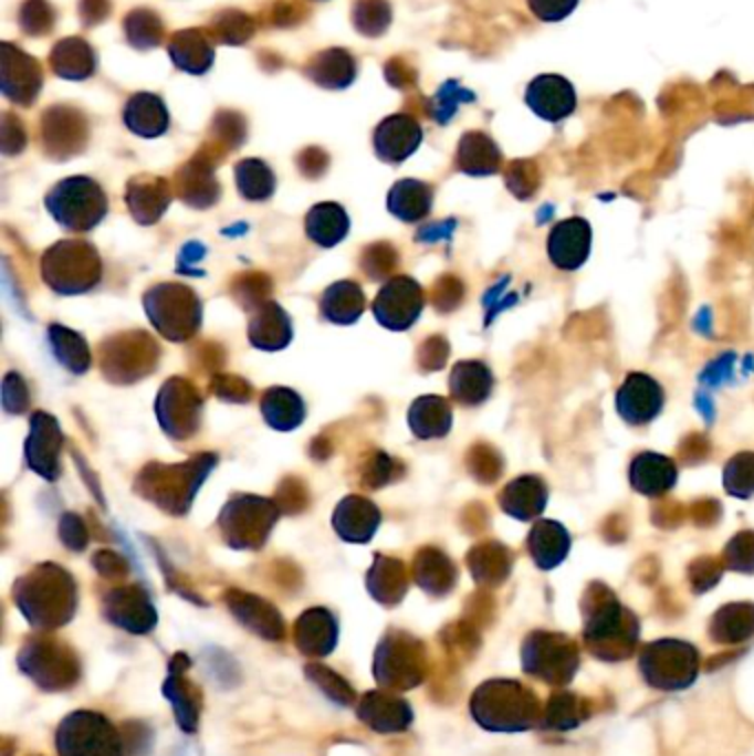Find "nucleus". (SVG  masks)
Instances as JSON below:
<instances>
[{
    "label": "nucleus",
    "instance_id": "nucleus-1",
    "mask_svg": "<svg viewBox=\"0 0 754 756\" xmlns=\"http://www.w3.org/2000/svg\"><path fill=\"white\" fill-rule=\"evenodd\" d=\"M15 603L31 626L57 628L75 612V581L64 568L42 564L18 579Z\"/></svg>",
    "mask_w": 754,
    "mask_h": 756
},
{
    "label": "nucleus",
    "instance_id": "nucleus-2",
    "mask_svg": "<svg viewBox=\"0 0 754 756\" xmlns=\"http://www.w3.org/2000/svg\"><path fill=\"white\" fill-rule=\"evenodd\" d=\"M44 203L53 219L73 232L91 230L108 210L104 190L88 177L62 179L49 190Z\"/></svg>",
    "mask_w": 754,
    "mask_h": 756
},
{
    "label": "nucleus",
    "instance_id": "nucleus-3",
    "mask_svg": "<svg viewBox=\"0 0 754 756\" xmlns=\"http://www.w3.org/2000/svg\"><path fill=\"white\" fill-rule=\"evenodd\" d=\"M100 272L102 265L95 248L82 239L60 241L42 259V276L60 294L91 290L100 281Z\"/></svg>",
    "mask_w": 754,
    "mask_h": 756
},
{
    "label": "nucleus",
    "instance_id": "nucleus-4",
    "mask_svg": "<svg viewBox=\"0 0 754 756\" xmlns=\"http://www.w3.org/2000/svg\"><path fill=\"white\" fill-rule=\"evenodd\" d=\"M144 305L153 325L170 340H186L199 327L201 303L186 285L161 283L146 292Z\"/></svg>",
    "mask_w": 754,
    "mask_h": 756
},
{
    "label": "nucleus",
    "instance_id": "nucleus-5",
    "mask_svg": "<svg viewBox=\"0 0 754 756\" xmlns=\"http://www.w3.org/2000/svg\"><path fill=\"white\" fill-rule=\"evenodd\" d=\"M60 756H124V741L117 729L97 712L69 714L55 734Z\"/></svg>",
    "mask_w": 754,
    "mask_h": 756
},
{
    "label": "nucleus",
    "instance_id": "nucleus-6",
    "mask_svg": "<svg viewBox=\"0 0 754 756\" xmlns=\"http://www.w3.org/2000/svg\"><path fill=\"white\" fill-rule=\"evenodd\" d=\"M274 519L276 508L270 500L256 495H237L223 506L219 526L226 542L234 548H256L268 537Z\"/></svg>",
    "mask_w": 754,
    "mask_h": 756
},
{
    "label": "nucleus",
    "instance_id": "nucleus-7",
    "mask_svg": "<svg viewBox=\"0 0 754 756\" xmlns=\"http://www.w3.org/2000/svg\"><path fill=\"white\" fill-rule=\"evenodd\" d=\"M210 466L212 458H197L188 464H161L157 469H148L139 477L144 484L142 491L170 513H181L179 502L186 506L190 504V497L199 486L197 482L206 477Z\"/></svg>",
    "mask_w": 754,
    "mask_h": 756
},
{
    "label": "nucleus",
    "instance_id": "nucleus-8",
    "mask_svg": "<svg viewBox=\"0 0 754 756\" xmlns=\"http://www.w3.org/2000/svg\"><path fill=\"white\" fill-rule=\"evenodd\" d=\"M420 643L405 634L391 632L387 634L376 650L374 657V674L380 685L394 690H409L422 679L420 665Z\"/></svg>",
    "mask_w": 754,
    "mask_h": 756
},
{
    "label": "nucleus",
    "instance_id": "nucleus-9",
    "mask_svg": "<svg viewBox=\"0 0 754 756\" xmlns=\"http://www.w3.org/2000/svg\"><path fill=\"white\" fill-rule=\"evenodd\" d=\"M20 668L44 690H62L77 679V663L71 650L55 641H31L22 648Z\"/></svg>",
    "mask_w": 754,
    "mask_h": 756
},
{
    "label": "nucleus",
    "instance_id": "nucleus-10",
    "mask_svg": "<svg viewBox=\"0 0 754 756\" xmlns=\"http://www.w3.org/2000/svg\"><path fill=\"white\" fill-rule=\"evenodd\" d=\"M201 398L181 378H170L157 396V420L172 438H188L199 427Z\"/></svg>",
    "mask_w": 754,
    "mask_h": 756
},
{
    "label": "nucleus",
    "instance_id": "nucleus-11",
    "mask_svg": "<svg viewBox=\"0 0 754 756\" xmlns=\"http://www.w3.org/2000/svg\"><path fill=\"white\" fill-rule=\"evenodd\" d=\"M422 305V287L409 276H396L380 287L371 309L380 325L389 329H407L420 316Z\"/></svg>",
    "mask_w": 754,
    "mask_h": 756
},
{
    "label": "nucleus",
    "instance_id": "nucleus-12",
    "mask_svg": "<svg viewBox=\"0 0 754 756\" xmlns=\"http://www.w3.org/2000/svg\"><path fill=\"white\" fill-rule=\"evenodd\" d=\"M0 88L2 93L20 104L31 106L42 88V69L40 62L27 55L22 49L11 42H2L0 46Z\"/></svg>",
    "mask_w": 754,
    "mask_h": 756
},
{
    "label": "nucleus",
    "instance_id": "nucleus-13",
    "mask_svg": "<svg viewBox=\"0 0 754 756\" xmlns=\"http://www.w3.org/2000/svg\"><path fill=\"white\" fill-rule=\"evenodd\" d=\"M524 102L537 117L555 124L577 108V93L564 75L542 73L528 82Z\"/></svg>",
    "mask_w": 754,
    "mask_h": 756
},
{
    "label": "nucleus",
    "instance_id": "nucleus-14",
    "mask_svg": "<svg viewBox=\"0 0 754 756\" xmlns=\"http://www.w3.org/2000/svg\"><path fill=\"white\" fill-rule=\"evenodd\" d=\"M88 137L84 115L71 106H51L42 115V144L49 155L64 159L82 150Z\"/></svg>",
    "mask_w": 754,
    "mask_h": 756
},
{
    "label": "nucleus",
    "instance_id": "nucleus-15",
    "mask_svg": "<svg viewBox=\"0 0 754 756\" xmlns=\"http://www.w3.org/2000/svg\"><path fill=\"white\" fill-rule=\"evenodd\" d=\"M104 615L115 626L135 634L153 630L157 621V612L139 586H126L108 592L104 599Z\"/></svg>",
    "mask_w": 754,
    "mask_h": 756
},
{
    "label": "nucleus",
    "instance_id": "nucleus-16",
    "mask_svg": "<svg viewBox=\"0 0 754 756\" xmlns=\"http://www.w3.org/2000/svg\"><path fill=\"white\" fill-rule=\"evenodd\" d=\"M420 139H422V128L407 113H396V115L385 117L374 130L376 155L389 164H398L407 159L420 146Z\"/></svg>",
    "mask_w": 754,
    "mask_h": 756
},
{
    "label": "nucleus",
    "instance_id": "nucleus-17",
    "mask_svg": "<svg viewBox=\"0 0 754 756\" xmlns=\"http://www.w3.org/2000/svg\"><path fill=\"white\" fill-rule=\"evenodd\" d=\"M60 447H62V433L57 429V422L49 413L38 411L31 418V433L27 438L29 466L42 477L55 480L60 473V460H57Z\"/></svg>",
    "mask_w": 754,
    "mask_h": 756
},
{
    "label": "nucleus",
    "instance_id": "nucleus-18",
    "mask_svg": "<svg viewBox=\"0 0 754 756\" xmlns=\"http://www.w3.org/2000/svg\"><path fill=\"white\" fill-rule=\"evenodd\" d=\"M663 405L661 387L643 374H630L617 391V411L630 424H643L652 420Z\"/></svg>",
    "mask_w": 754,
    "mask_h": 756
},
{
    "label": "nucleus",
    "instance_id": "nucleus-19",
    "mask_svg": "<svg viewBox=\"0 0 754 756\" xmlns=\"http://www.w3.org/2000/svg\"><path fill=\"white\" fill-rule=\"evenodd\" d=\"M590 250V225L575 217L559 221L548 237V256L559 270L579 267Z\"/></svg>",
    "mask_w": 754,
    "mask_h": 756
},
{
    "label": "nucleus",
    "instance_id": "nucleus-20",
    "mask_svg": "<svg viewBox=\"0 0 754 756\" xmlns=\"http://www.w3.org/2000/svg\"><path fill=\"white\" fill-rule=\"evenodd\" d=\"M168 53L177 69L192 75L206 73L214 60L212 38L203 29L177 31L168 42Z\"/></svg>",
    "mask_w": 754,
    "mask_h": 756
},
{
    "label": "nucleus",
    "instance_id": "nucleus-21",
    "mask_svg": "<svg viewBox=\"0 0 754 756\" xmlns=\"http://www.w3.org/2000/svg\"><path fill=\"white\" fill-rule=\"evenodd\" d=\"M332 522H334V531L343 539L367 542L380 522V513L376 504H371L369 500L360 495H349L334 508Z\"/></svg>",
    "mask_w": 754,
    "mask_h": 756
},
{
    "label": "nucleus",
    "instance_id": "nucleus-22",
    "mask_svg": "<svg viewBox=\"0 0 754 756\" xmlns=\"http://www.w3.org/2000/svg\"><path fill=\"white\" fill-rule=\"evenodd\" d=\"M170 201V188L166 179L139 175L128 181L126 203L139 223L157 221Z\"/></svg>",
    "mask_w": 754,
    "mask_h": 756
},
{
    "label": "nucleus",
    "instance_id": "nucleus-23",
    "mask_svg": "<svg viewBox=\"0 0 754 756\" xmlns=\"http://www.w3.org/2000/svg\"><path fill=\"white\" fill-rule=\"evenodd\" d=\"M294 634H296V645L301 652L323 657V654H329L332 648L336 645L338 626H336V619L325 608H310L296 619Z\"/></svg>",
    "mask_w": 754,
    "mask_h": 756
},
{
    "label": "nucleus",
    "instance_id": "nucleus-24",
    "mask_svg": "<svg viewBox=\"0 0 754 756\" xmlns=\"http://www.w3.org/2000/svg\"><path fill=\"white\" fill-rule=\"evenodd\" d=\"M500 148L498 144L482 130H469L460 137L458 150H455V166L458 170L473 175V177H484L493 175L500 168Z\"/></svg>",
    "mask_w": 754,
    "mask_h": 756
},
{
    "label": "nucleus",
    "instance_id": "nucleus-25",
    "mask_svg": "<svg viewBox=\"0 0 754 756\" xmlns=\"http://www.w3.org/2000/svg\"><path fill=\"white\" fill-rule=\"evenodd\" d=\"M358 716L378 732H400L411 723V707L385 692H367L358 705Z\"/></svg>",
    "mask_w": 754,
    "mask_h": 756
},
{
    "label": "nucleus",
    "instance_id": "nucleus-26",
    "mask_svg": "<svg viewBox=\"0 0 754 756\" xmlns=\"http://www.w3.org/2000/svg\"><path fill=\"white\" fill-rule=\"evenodd\" d=\"M228 606L237 615V619L254 630L263 639H281L283 634V621L279 612L263 601L261 597L245 595V592H230L228 595Z\"/></svg>",
    "mask_w": 754,
    "mask_h": 756
},
{
    "label": "nucleus",
    "instance_id": "nucleus-27",
    "mask_svg": "<svg viewBox=\"0 0 754 756\" xmlns=\"http://www.w3.org/2000/svg\"><path fill=\"white\" fill-rule=\"evenodd\" d=\"M124 124L142 137H159L168 128V111L155 93H135L124 106Z\"/></svg>",
    "mask_w": 754,
    "mask_h": 756
},
{
    "label": "nucleus",
    "instance_id": "nucleus-28",
    "mask_svg": "<svg viewBox=\"0 0 754 756\" xmlns=\"http://www.w3.org/2000/svg\"><path fill=\"white\" fill-rule=\"evenodd\" d=\"M303 71L323 88H345L356 77V60L345 49H325L312 55Z\"/></svg>",
    "mask_w": 754,
    "mask_h": 756
},
{
    "label": "nucleus",
    "instance_id": "nucleus-29",
    "mask_svg": "<svg viewBox=\"0 0 754 756\" xmlns=\"http://www.w3.org/2000/svg\"><path fill=\"white\" fill-rule=\"evenodd\" d=\"M51 69L55 75L64 80H86L95 71V53L91 44L82 38H64L60 40L49 55Z\"/></svg>",
    "mask_w": 754,
    "mask_h": 756
},
{
    "label": "nucleus",
    "instance_id": "nucleus-30",
    "mask_svg": "<svg viewBox=\"0 0 754 756\" xmlns=\"http://www.w3.org/2000/svg\"><path fill=\"white\" fill-rule=\"evenodd\" d=\"M248 336L259 349H281L292 336L290 318L276 303H265L252 314Z\"/></svg>",
    "mask_w": 754,
    "mask_h": 756
},
{
    "label": "nucleus",
    "instance_id": "nucleus-31",
    "mask_svg": "<svg viewBox=\"0 0 754 756\" xmlns=\"http://www.w3.org/2000/svg\"><path fill=\"white\" fill-rule=\"evenodd\" d=\"M179 195L192 206H208L214 203L219 195V186L212 177V161L206 157L190 159L177 175Z\"/></svg>",
    "mask_w": 754,
    "mask_h": 756
},
{
    "label": "nucleus",
    "instance_id": "nucleus-32",
    "mask_svg": "<svg viewBox=\"0 0 754 756\" xmlns=\"http://www.w3.org/2000/svg\"><path fill=\"white\" fill-rule=\"evenodd\" d=\"M433 190L429 183L418 179H400L387 195V208L402 221H418L431 208Z\"/></svg>",
    "mask_w": 754,
    "mask_h": 756
},
{
    "label": "nucleus",
    "instance_id": "nucleus-33",
    "mask_svg": "<svg viewBox=\"0 0 754 756\" xmlns=\"http://www.w3.org/2000/svg\"><path fill=\"white\" fill-rule=\"evenodd\" d=\"M674 464L657 453H641L630 466L632 486L646 495H657L674 484Z\"/></svg>",
    "mask_w": 754,
    "mask_h": 756
},
{
    "label": "nucleus",
    "instance_id": "nucleus-34",
    "mask_svg": "<svg viewBox=\"0 0 754 756\" xmlns=\"http://www.w3.org/2000/svg\"><path fill=\"white\" fill-rule=\"evenodd\" d=\"M347 228H349V219L338 203H329V201L318 203L305 217L307 237L323 248L338 243L347 234Z\"/></svg>",
    "mask_w": 754,
    "mask_h": 756
},
{
    "label": "nucleus",
    "instance_id": "nucleus-35",
    "mask_svg": "<svg viewBox=\"0 0 754 756\" xmlns=\"http://www.w3.org/2000/svg\"><path fill=\"white\" fill-rule=\"evenodd\" d=\"M365 307L363 290L352 281H338L329 285L321 298V309L327 321L338 325L354 323Z\"/></svg>",
    "mask_w": 754,
    "mask_h": 756
},
{
    "label": "nucleus",
    "instance_id": "nucleus-36",
    "mask_svg": "<svg viewBox=\"0 0 754 756\" xmlns=\"http://www.w3.org/2000/svg\"><path fill=\"white\" fill-rule=\"evenodd\" d=\"M409 427L418 438H440L451 427L449 402L440 396H422L409 409Z\"/></svg>",
    "mask_w": 754,
    "mask_h": 756
},
{
    "label": "nucleus",
    "instance_id": "nucleus-37",
    "mask_svg": "<svg viewBox=\"0 0 754 756\" xmlns=\"http://www.w3.org/2000/svg\"><path fill=\"white\" fill-rule=\"evenodd\" d=\"M367 588L380 603H398L407 590V570L398 559L378 555L367 575Z\"/></svg>",
    "mask_w": 754,
    "mask_h": 756
},
{
    "label": "nucleus",
    "instance_id": "nucleus-38",
    "mask_svg": "<svg viewBox=\"0 0 754 756\" xmlns=\"http://www.w3.org/2000/svg\"><path fill=\"white\" fill-rule=\"evenodd\" d=\"M261 411H263L265 422L279 431L294 429L296 424L303 422V416H305L303 400L292 389H285V387L268 389L261 400Z\"/></svg>",
    "mask_w": 754,
    "mask_h": 756
},
{
    "label": "nucleus",
    "instance_id": "nucleus-39",
    "mask_svg": "<svg viewBox=\"0 0 754 756\" xmlns=\"http://www.w3.org/2000/svg\"><path fill=\"white\" fill-rule=\"evenodd\" d=\"M502 508L520 519H531L542 513L546 491L537 477H517L502 491Z\"/></svg>",
    "mask_w": 754,
    "mask_h": 756
},
{
    "label": "nucleus",
    "instance_id": "nucleus-40",
    "mask_svg": "<svg viewBox=\"0 0 754 756\" xmlns=\"http://www.w3.org/2000/svg\"><path fill=\"white\" fill-rule=\"evenodd\" d=\"M491 371L482 363H458L451 371V393L462 405H478L491 391Z\"/></svg>",
    "mask_w": 754,
    "mask_h": 756
},
{
    "label": "nucleus",
    "instance_id": "nucleus-41",
    "mask_svg": "<svg viewBox=\"0 0 754 756\" xmlns=\"http://www.w3.org/2000/svg\"><path fill=\"white\" fill-rule=\"evenodd\" d=\"M49 338H51V351L73 374H82L91 365V351L84 343V338L62 325H51L49 327Z\"/></svg>",
    "mask_w": 754,
    "mask_h": 756
},
{
    "label": "nucleus",
    "instance_id": "nucleus-42",
    "mask_svg": "<svg viewBox=\"0 0 754 756\" xmlns=\"http://www.w3.org/2000/svg\"><path fill=\"white\" fill-rule=\"evenodd\" d=\"M237 188L250 201H263L274 190V172L261 159H243L234 166Z\"/></svg>",
    "mask_w": 754,
    "mask_h": 756
},
{
    "label": "nucleus",
    "instance_id": "nucleus-43",
    "mask_svg": "<svg viewBox=\"0 0 754 756\" xmlns=\"http://www.w3.org/2000/svg\"><path fill=\"white\" fill-rule=\"evenodd\" d=\"M528 544H531V550H533V557L537 559V564L548 568L564 557V553L568 548V535L555 522H540V524H535Z\"/></svg>",
    "mask_w": 754,
    "mask_h": 756
},
{
    "label": "nucleus",
    "instance_id": "nucleus-44",
    "mask_svg": "<svg viewBox=\"0 0 754 756\" xmlns=\"http://www.w3.org/2000/svg\"><path fill=\"white\" fill-rule=\"evenodd\" d=\"M124 33L135 49L146 51L161 44L164 24L161 18L150 9H133L124 20Z\"/></svg>",
    "mask_w": 754,
    "mask_h": 756
},
{
    "label": "nucleus",
    "instance_id": "nucleus-45",
    "mask_svg": "<svg viewBox=\"0 0 754 756\" xmlns=\"http://www.w3.org/2000/svg\"><path fill=\"white\" fill-rule=\"evenodd\" d=\"M164 694L170 699L177 723L184 732H195L197 729V718H199V705L192 694V685L181 676V674H170L164 683Z\"/></svg>",
    "mask_w": 754,
    "mask_h": 756
},
{
    "label": "nucleus",
    "instance_id": "nucleus-46",
    "mask_svg": "<svg viewBox=\"0 0 754 756\" xmlns=\"http://www.w3.org/2000/svg\"><path fill=\"white\" fill-rule=\"evenodd\" d=\"M416 579L429 592H444L451 586L453 568L444 555L422 550L416 559Z\"/></svg>",
    "mask_w": 754,
    "mask_h": 756
},
{
    "label": "nucleus",
    "instance_id": "nucleus-47",
    "mask_svg": "<svg viewBox=\"0 0 754 756\" xmlns=\"http://www.w3.org/2000/svg\"><path fill=\"white\" fill-rule=\"evenodd\" d=\"M254 33V20L237 9H226L214 15L210 24V38H217L223 44H241L250 40Z\"/></svg>",
    "mask_w": 754,
    "mask_h": 756
},
{
    "label": "nucleus",
    "instance_id": "nucleus-48",
    "mask_svg": "<svg viewBox=\"0 0 754 756\" xmlns=\"http://www.w3.org/2000/svg\"><path fill=\"white\" fill-rule=\"evenodd\" d=\"M391 22V7L387 0H356L352 7V24L363 35H380Z\"/></svg>",
    "mask_w": 754,
    "mask_h": 756
},
{
    "label": "nucleus",
    "instance_id": "nucleus-49",
    "mask_svg": "<svg viewBox=\"0 0 754 756\" xmlns=\"http://www.w3.org/2000/svg\"><path fill=\"white\" fill-rule=\"evenodd\" d=\"M473 97H475V95H473L471 91L462 88L455 80H449V82H444V84L438 88L436 97L429 102V113H431V117H433L438 124H447V119L455 113L458 104L471 102Z\"/></svg>",
    "mask_w": 754,
    "mask_h": 756
},
{
    "label": "nucleus",
    "instance_id": "nucleus-50",
    "mask_svg": "<svg viewBox=\"0 0 754 756\" xmlns=\"http://www.w3.org/2000/svg\"><path fill=\"white\" fill-rule=\"evenodd\" d=\"M305 674L312 683H316L321 687V692H325L332 701L341 703V705H352L354 703V692L349 687V683L338 676L336 672H332L325 665H307Z\"/></svg>",
    "mask_w": 754,
    "mask_h": 756
},
{
    "label": "nucleus",
    "instance_id": "nucleus-51",
    "mask_svg": "<svg viewBox=\"0 0 754 756\" xmlns=\"http://www.w3.org/2000/svg\"><path fill=\"white\" fill-rule=\"evenodd\" d=\"M55 22V11L46 0H24L20 7V27L29 35H44Z\"/></svg>",
    "mask_w": 754,
    "mask_h": 756
},
{
    "label": "nucleus",
    "instance_id": "nucleus-52",
    "mask_svg": "<svg viewBox=\"0 0 754 756\" xmlns=\"http://www.w3.org/2000/svg\"><path fill=\"white\" fill-rule=\"evenodd\" d=\"M725 489L739 497L754 493V455H739L727 464Z\"/></svg>",
    "mask_w": 754,
    "mask_h": 756
},
{
    "label": "nucleus",
    "instance_id": "nucleus-53",
    "mask_svg": "<svg viewBox=\"0 0 754 756\" xmlns=\"http://www.w3.org/2000/svg\"><path fill=\"white\" fill-rule=\"evenodd\" d=\"M531 13L542 22H559L568 18L579 0H526Z\"/></svg>",
    "mask_w": 754,
    "mask_h": 756
},
{
    "label": "nucleus",
    "instance_id": "nucleus-54",
    "mask_svg": "<svg viewBox=\"0 0 754 756\" xmlns=\"http://www.w3.org/2000/svg\"><path fill=\"white\" fill-rule=\"evenodd\" d=\"M214 133H217V141H223L226 146H237L243 139V119L237 113L223 111L217 115L214 119Z\"/></svg>",
    "mask_w": 754,
    "mask_h": 756
},
{
    "label": "nucleus",
    "instance_id": "nucleus-55",
    "mask_svg": "<svg viewBox=\"0 0 754 756\" xmlns=\"http://www.w3.org/2000/svg\"><path fill=\"white\" fill-rule=\"evenodd\" d=\"M24 146V130L20 119L13 113L2 115V150L7 155L20 153Z\"/></svg>",
    "mask_w": 754,
    "mask_h": 756
},
{
    "label": "nucleus",
    "instance_id": "nucleus-56",
    "mask_svg": "<svg viewBox=\"0 0 754 756\" xmlns=\"http://www.w3.org/2000/svg\"><path fill=\"white\" fill-rule=\"evenodd\" d=\"M385 77L396 88H409L416 82V71L400 57H394L385 64Z\"/></svg>",
    "mask_w": 754,
    "mask_h": 756
},
{
    "label": "nucleus",
    "instance_id": "nucleus-57",
    "mask_svg": "<svg viewBox=\"0 0 754 756\" xmlns=\"http://www.w3.org/2000/svg\"><path fill=\"white\" fill-rule=\"evenodd\" d=\"M732 365H734V354H723L721 358H714L701 374V380L705 385H721L732 376Z\"/></svg>",
    "mask_w": 754,
    "mask_h": 756
},
{
    "label": "nucleus",
    "instance_id": "nucleus-58",
    "mask_svg": "<svg viewBox=\"0 0 754 756\" xmlns=\"http://www.w3.org/2000/svg\"><path fill=\"white\" fill-rule=\"evenodd\" d=\"M62 539L69 548H84L86 544V528L77 515H64L62 517Z\"/></svg>",
    "mask_w": 754,
    "mask_h": 756
},
{
    "label": "nucleus",
    "instance_id": "nucleus-59",
    "mask_svg": "<svg viewBox=\"0 0 754 756\" xmlns=\"http://www.w3.org/2000/svg\"><path fill=\"white\" fill-rule=\"evenodd\" d=\"M108 11H111L108 0H82L80 2V13H82L84 24L102 22L104 18H108Z\"/></svg>",
    "mask_w": 754,
    "mask_h": 756
},
{
    "label": "nucleus",
    "instance_id": "nucleus-60",
    "mask_svg": "<svg viewBox=\"0 0 754 756\" xmlns=\"http://www.w3.org/2000/svg\"><path fill=\"white\" fill-rule=\"evenodd\" d=\"M697 409L710 420L712 418V413H714V409H712V402H710V398L705 396V393H701V396H697Z\"/></svg>",
    "mask_w": 754,
    "mask_h": 756
}]
</instances>
